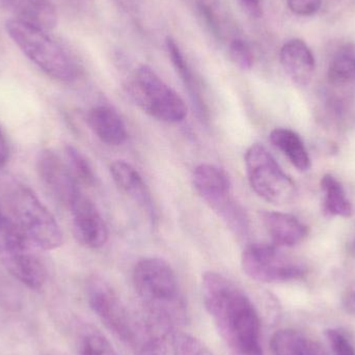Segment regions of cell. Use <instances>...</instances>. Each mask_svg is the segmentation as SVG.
Here are the masks:
<instances>
[{
    "label": "cell",
    "instance_id": "cell-14",
    "mask_svg": "<svg viewBox=\"0 0 355 355\" xmlns=\"http://www.w3.org/2000/svg\"><path fill=\"white\" fill-rule=\"evenodd\" d=\"M279 60L288 76L295 85L306 87L314 76L316 62L310 47L302 40L293 39L284 44Z\"/></svg>",
    "mask_w": 355,
    "mask_h": 355
},
{
    "label": "cell",
    "instance_id": "cell-26",
    "mask_svg": "<svg viewBox=\"0 0 355 355\" xmlns=\"http://www.w3.org/2000/svg\"><path fill=\"white\" fill-rule=\"evenodd\" d=\"M229 56L233 64L241 70H250L254 66V54L243 40L236 39L230 44Z\"/></svg>",
    "mask_w": 355,
    "mask_h": 355
},
{
    "label": "cell",
    "instance_id": "cell-31",
    "mask_svg": "<svg viewBox=\"0 0 355 355\" xmlns=\"http://www.w3.org/2000/svg\"><path fill=\"white\" fill-rule=\"evenodd\" d=\"M8 155H10L8 144L3 133L0 130V168H2L8 162Z\"/></svg>",
    "mask_w": 355,
    "mask_h": 355
},
{
    "label": "cell",
    "instance_id": "cell-23",
    "mask_svg": "<svg viewBox=\"0 0 355 355\" xmlns=\"http://www.w3.org/2000/svg\"><path fill=\"white\" fill-rule=\"evenodd\" d=\"M329 83L334 85H346L355 80V48H341L331 60L329 67Z\"/></svg>",
    "mask_w": 355,
    "mask_h": 355
},
{
    "label": "cell",
    "instance_id": "cell-12",
    "mask_svg": "<svg viewBox=\"0 0 355 355\" xmlns=\"http://www.w3.org/2000/svg\"><path fill=\"white\" fill-rule=\"evenodd\" d=\"M35 168L48 191L68 208L83 194L68 164L52 150L43 149L37 153Z\"/></svg>",
    "mask_w": 355,
    "mask_h": 355
},
{
    "label": "cell",
    "instance_id": "cell-7",
    "mask_svg": "<svg viewBox=\"0 0 355 355\" xmlns=\"http://www.w3.org/2000/svg\"><path fill=\"white\" fill-rule=\"evenodd\" d=\"M245 168L252 189L273 205H287L297 196L295 183L262 145L254 144L245 154Z\"/></svg>",
    "mask_w": 355,
    "mask_h": 355
},
{
    "label": "cell",
    "instance_id": "cell-6",
    "mask_svg": "<svg viewBox=\"0 0 355 355\" xmlns=\"http://www.w3.org/2000/svg\"><path fill=\"white\" fill-rule=\"evenodd\" d=\"M192 181L198 196L225 225L238 237H246L250 230L248 217L234 198L231 181L225 171L213 164H200L194 170Z\"/></svg>",
    "mask_w": 355,
    "mask_h": 355
},
{
    "label": "cell",
    "instance_id": "cell-5",
    "mask_svg": "<svg viewBox=\"0 0 355 355\" xmlns=\"http://www.w3.org/2000/svg\"><path fill=\"white\" fill-rule=\"evenodd\" d=\"M127 92L144 112L160 122L176 124L187 116L183 99L150 67L135 69L127 83Z\"/></svg>",
    "mask_w": 355,
    "mask_h": 355
},
{
    "label": "cell",
    "instance_id": "cell-1",
    "mask_svg": "<svg viewBox=\"0 0 355 355\" xmlns=\"http://www.w3.org/2000/svg\"><path fill=\"white\" fill-rule=\"evenodd\" d=\"M202 295L230 354L263 355L260 317L243 290L220 273L207 271Z\"/></svg>",
    "mask_w": 355,
    "mask_h": 355
},
{
    "label": "cell",
    "instance_id": "cell-18",
    "mask_svg": "<svg viewBox=\"0 0 355 355\" xmlns=\"http://www.w3.org/2000/svg\"><path fill=\"white\" fill-rule=\"evenodd\" d=\"M87 124L96 137L107 146L118 147L128 137L124 121L110 106L99 105L92 108L87 114Z\"/></svg>",
    "mask_w": 355,
    "mask_h": 355
},
{
    "label": "cell",
    "instance_id": "cell-34",
    "mask_svg": "<svg viewBox=\"0 0 355 355\" xmlns=\"http://www.w3.org/2000/svg\"><path fill=\"white\" fill-rule=\"evenodd\" d=\"M352 250L355 252V240L354 241V243H352Z\"/></svg>",
    "mask_w": 355,
    "mask_h": 355
},
{
    "label": "cell",
    "instance_id": "cell-4",
    "mask_svg": "<svg viewBox=\"0 0 355 355\" xmlns=\"http://www.w3.org/2000/svg\"><path fill=\"white\" fill-rule=\"evenodd\" d=\"M8 209L10 220L37 250H53L64 243L55 217L31 188L15 184L8 193Z\"/></svg>",
    "mask_w": 355,
    "mask_h": 355
},
{
    "label": "cell",
    "instance_id": "cell-30",
    "mask_svg": "<svg viewBox=\"0 0 355 355\" xmlns=\"http://www.w3.org/2000/svg\"><path fill=\"white\" fill-rule=\"evenodd\" d=\"M244 12L254 18L262 16V0H237Z\"/></svg>",
    "mask_w": 355,
    "mask_h": 355
},
{
    "label": "cell",
    "instance_id": "cell-32",
    "mask_svg": "<svg viewBox=\"0 0 355 355\" xmlns=\"http://www.w3.org/2000/svg\"><path fill=\"white\" fill-rule=\"evenodd\" d=\"M345 306L348 312L355 313V293L349 294L346 298Z\"/></svg>",
    "mask_w": 355,
    "mask_h": 355
},
{
    "label": "cell",
    "instance_id": "cell-8",
    "mask_svg": "<svg viewBox=\"0 0 355 355\" xmlns=\"http://www.w3.org/2000/svg\"><path fill=\"white\" fill-rule=\"evenodd\" d=\"M35 250L10 219L0 232V260L12 277L29 289L39 290L46 283L47 271Z\"/></svg>",
    "mask_w": 355,
    "mask_h": 355
},
{
    "label": "cell",
    "instance_id": "cell-28",
    "mask_svg": "<svg viewBox=\"0 0 355 355\" xmlns=\"http://www.w3.org/2000/svg\"><path fill=\"white\" fill-rule=\"evenodd\" d=\"M325 335L335 355H355L354 346L341 331L329 329Z\"/></svg>",
    "mask_w": 355,
    "mask_h": 355
},
{
    "label": "cell",
    "instance_id": "cell-15",
    "mask_svg": "<svg viewBox=\"0 0 355 355\" xmlns=\"http://www.w3.org/2000/svg\"><path fill=\"white\" fill-rule=\"evenodd\" d=\"M110 174L121 191L147 211L152 219L155 218V208L149 188L135 166L124 160H116L110 166Z\"/></svg>",
    "mask_w": 355,
    "mask_h": 355
},
{
    "label": "cell",
    "instance_id": "cell-35",
    "mask_svg": "<svg viewBox=\"0 0 355 355\" xmlns=\"http://www.w3.org/2000/svg\"><path fill=\"white\" fill-rule=\"evenodd\" d=\"M53 355H62V354H53Z\"/></svg>",
    "mask_w": 355,
    "mask_h": 355
},
{
    "label": "cell",
    "instance_id": "cell-2",
    "mask_svg": "<svg viewBox=\"0 0 355 355\" xmlns=\"http://www.w3.org/2000/svg\"><path fill=\"white\" fill-rule=\"evenodd\" d=\"M132 279L144 310L176 327L186 324L187 304L170 263L157 257L141 259L133 269Z\"/></svg>",
    "mask_w": 355,
    "mask_h": 355
},
{
    "label": "cell",
    "instance_id": "cell-3",
    "mask_svg": "<svg viewBox=\"0 0 355 355\" xmlns=\"http://www.w3.org/2000/svg\"><path fill=\"white\" fill-rule=\"evenodd\" d=\"M6 29L20 51L46 75L62 83L76 80V60L49 31L12 18L6 21Z\"/></svg>",
    "mask_w": 355,
    "mask_h": 355
},
{
    "label": "cell",
    "instance_id": "cell-20",
    "mask_svg": "<svg viewBox=\"0 0 355 355\" xmlns=\"http://www.w3.org/2000/svg\"><path fill=\"white\" fill-rule=\"evenodd\" d=\"M270 141L300 172H306L312 166L310 156L300 135L290 129L277 128L271 131Z\"/></svg>",
    "mask_w": 355,
    "mask_h": 355
},
{
    "label": "cell",
    "instance_id": "cell-11",
    "mask_svg": "<svg viewBox=\"0 0 355 355\" xmlns=\"http://www.w3.org/2000/svg\"><path fill=\"white\" fill-rule=\"evenodd\" d=\"M129 346L137 355H178L176 327L162 317L144 310L135 315Z\"/></svg>",
    "mask_w": 355,
    "mask_h": 355
},
{
    "label": "cell",
    "instance_id": "cell-17",
    "mask_svg": "<svg viewBox=\"0 0 355 355\" xmlns=\"http://www.w3.org/2000/svg\"><path fill=\"white\" fill-rule=\"evenodd\" d=\"M16 20L50 31L58 25V12L51 0H1Z\"/></svg>",
    "mask_w": 355,
    "mask_h": 355
},
{
    "label": "cell",
    "instance_id": "cell-10",
    "mask_svg": "<svg viewBox=\"0 0 355 355\" xmlns=\"http://www.w3.org/2000/svg\"><path fill=\"white\" fill-rule=\"evenodd\" d=\"M241 266L248 277L260 283H283L306 275L304 267L285 256L275 244L248 246L242 252Z\"/></svg>",
    "mask_w": 355,
    "mask_h": 355
},
{
    "label": "cell",
    "instance_id": "cell-9",
    "mask_svg": "<svg viewBox=\"0 0 355 355\" xmlns=\"http://www.w3.org/2000/svg\"><path fill=\"white\" fill-rule=\"evenodd\" d=\"M87 300L92 311L104 327L125 344L132 339L135 313H131L118 292L102 277H94L87 287Z\"/></svg>",
    "mask_w": 355,
    "mask_h": 355
},
{
    "label": "cell",
    "instance_id": "cell-13",
    "mask_svg": "<svg viewBox=\"0 0 355 355\" xmlns=\"http://www.w3.org/2000/svg\"><path fill=\"white\" fill-rule=\"evenodd\" d=\"M72 229L80 245L89 250L103 248L108 240V229L97 207L81 194L70 208Z\"/></svg>",
    "mask_w": 355,
    "mask_h": 355
},
{
    "label": "cell",
    "instance_id": "cell-24",
    "mask_svg": "<svg viewBox=\"0 0 355 355\" xmlns=\"http://www.w3.org/2000/svg\"><path fill=\"white\" fill-rule=\"evenodd\" d=\"M64 152H66L67 164L77 181L85 185H96L97 177L89 159L74 146H67Z\"/></svg>",
    "mask_w": 355,
    "mask_h": 355
},
{
    "label": "cell",
    "instance_id": "cell-29",
    "mask_svg": "<svg viewBox=\"0 0 355 355\" xmlns=\"http://www.w3.org/2000/svg\"><path fill=\"white\" fill-rule=\"evenodd\" d=\"M288 8L298 16H311L321 8L322 0H287Z\"/></svg>",
    "mask_w": 355,
    "mask_h": 355
},
{
    "label": "cell",
    "instance_id": "cell-22",
    "mask_svg": "<svg viewBox=\"0 0 355 355\" xmlns=\"http://www.w3.org/2000/svg\"><path fill=\"white\" fill-rule=\"evenodd\" d=\"M321 188L324 193V212L331 216L348 218L354 213L352 202L346 196L342 184L331 175H325L321 180Z\"/></svg>",
    "mask_w": 355,
    "mask_h": 355
},
{
    "label": "cell",
    "instance_id": "cell-33",
    "mask_svg": "<svg viewBox=\"0 0 355 355\" xmlns=\"http://www.w3.org/2000/svg\"><path fill=\"white\" fill-rule=\"evenodd\" d=\"M8 215L6 214L2 210L1 207H0V231L6 227V223L8 221Z\"/></svg>",
    "mask_w": 355,
    "mask_h": 355
},
{
    "label": "cell",
    "instance_id": "cell-16",
    "mask_svg": "<svg viewBox=\"0 0 355 355\" xmlns=\"http://www.w3.org/2000/svg\"><path fill=\"white\" fill-rule=\"evenodd\" d=\"M261 219L273 243L277 246L297 245L306 239L309 229L293 215L288 213L264 211Z\"/></svg>",
    "mask_w": 355,
    "mask_h": 355
},
{
    "label": "cell",
    "instance_id": "cell-25",
    "mask_svg": "<svg viewBox=\"0 0 355 355\" xmlns=\"http://www.w3.org/2000/svg\"><path fill=\"white\" fill-rule=\"evenodd\" d=\"M80 355H118L105 336L94 327H85L79 340Z\"/></svg>",
    "mask_w": 355,
    "mask_h": 355
},
{
    "label": "cell",
    "instance_id": "cell-27",
    "mask_svg": "<svg viewBox=\"0 0 355 355\" xmlns=\"http://www.w3.org/2000/svg\"><path fill=\"white\" fill-rule=\"evenodd\" d=\"M178 355H214L198 338L188 334H178Z\"/></svg>",
    "mask_w": 355,
    "mask_h": 355
},
{
    "label": "cell",
    "instance_id": "cell-36",
    "mask_svg": "<svg viewBox=\"0 0 355 355\" xmlns=\"http://www.w3.org/2000/svg\"><path fill=\"white\" fill-rule=\"evenodd\" d=\"M325 355V354H324Z\"/></svg>",
    "mask_w": 355,
    "mask_h": 355
},
{
    "label": "cell",
    "instance_id": "cell-19",
    "mask_svg": "<svg viewBox=\"0 0 355 355\" xmlns=\"http://www.w3.org/2000/svg\"><path fill=\"white\" fill-rule=\"evenodd\" d=\"M166 49H168V55H170L177 74L179 75L182 83L189 94L190 99L196 107L198 116L202 120L208 121L209 112L207 110L206 102L202 97L200 83L194 76L193 72H192L191 68L188 64L187 60L180 49L177 42L172 37H168L166 40Z\"/></svg>",
    "mask_w": 355,
    "mask_h": 355
},
{
    "label": "cell",
    "instance_id": "cell-21",
    "mask_svg": "<svg viewBox=\"0 0 355 355\" xmlns=\"http://www.w3.org/2000/svg\"><path fill=\"white\" fill-rule=\"evenodd\" d=\"M273 355H324L318 345L297 331L282 329L271 338Z\"/></svg>",
    "mask_w": 355,
    "mask_h": 355
}]
</instances>
